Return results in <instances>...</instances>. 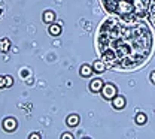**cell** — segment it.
<instances>
[{"label": "cell", "instance_id": "cell-4", "mask_svg": "<svg viewBox=\"0 0 155 139\" xmlns=\"http://www.w3.org/2000/svg\"><path fill=\"white\" fill-rule=\"evenodd\" d=\"M17 120L12 118V117H8V118L3 120V129L6 130V132H14L15 129H17Z\"/></svg>", "mask_w": 155, "mask_h": 139}, {"label": "cell", "instance_id": "cell-5", "mask_svg": "<svg viewBox=\"0 0 155 139\" xmlns=\"http://www.w3.org/2000/svg\"><path fill=\"white\" fill-rule=\"evenodd\" d=\"M103 85H104V82L100 80V78H96L94 81L90 82V90H91L93 93H100L101 88H103Z\"/></svg>", "mask_w": 155, "mask_h": 139}, {"label": "cell", "instance_id": "cell-10", "mask_svg": "<svg viewBox=\"0 0 155 139\" xmlns=\"http://www.w3.org/2000/svg\"><path fill=\"white\" fill-rule=\"evenodd\" d=\"M66 123H67V126H70V127H75L79 124V115L76 114H72V115H69L67 120H66Z\"/></svg>", "mask_w": 155, "mask_h": 139}, {"label": "cell", "instance_id": "cell-9", "mask_svg": "<svg viewBox=\"0 0 155 139\" xmlns=\"http://www.w3.org/2000/svg\"><path fill=\"white\" fill-rule=\"evenodd\" d=\"M55 21V14L52 11H45L43 12V22L46 24H52Z\"/></svg>", "mask_w": 155, "mask_h": 139}, {"label": "cell", "instance_id": "cell-17", "mask_svg": "<svg viewBox=\"0 0 155 139\" xmlns=\"http://www.w3.org/2000/svg\"><path fill=\"white\" fill-rule=\"evenodd\" d=\"M28 138H30V139H40L42 136H40V133H31Z\"/></svg>", "mask_w": 155, "mask_h": 139}, {"label": "cell", "instance_id": "cell-2", "mask_svg": "<svg viewBox=\"0 0 155 139\" xmlns=\"http://www.w3.org/2000/svg\"><path fill=\"white\" fill-rule=\"evenodd\" d=\"M103 9L116 18L140 21L149 15L152 0H100Z\"/></svg>", "mask_w": 155, "mask_h": 139}, {"label": "cell", "instance_id": "cell-13", "mask_svg": "<svg viewBox=\"0 0 155 139\" xmlns=\"http://www.w3.org/2000/svg\"><path fill=\"white\" fill-rule=\"evenodd\" d=\"M149 21H151V24L154 25L155 29V0H152V3H151V9H149Z\"/></svg>", "mask_w": 155, "mask_h": 139}, {"label": "cell", "instance_id": "cell-8", "mask_svg": "<svg viewBox=\"0 0 155 139\" xmlns=\"http://www.w3.org/2000/svg\"><path fill=\"white\" fill-rule=\"evenodd\" d=\"M93 72H94V69H93V66H90V64H84V66L81 67V70H79L81 76H84V78L91 76V75H93Z\"/></svg>", "mask_w": 155, "mask_h": 139}, {"label": "cell", "instance_id": "cell-3", "mask_svg": "<svg viewBox=\"0 0 155 139\" xmlns=\"http://www.w3.org/2000/svg\"><path fill=\"white\" fill-rule=\"evenodd\" d=\"M101 96H103V99L106 100H112L114 97H115L116 94H118V90H116V87L114 85V84H104L103 85V88H101Z\"/></svg>", "mask_w": 155, "mask_h": 139}, {"label": "cell", "instance_id": "cell-18", "mask_svg": "<svg viewBox=\"0 0 155 139\" xmlns=\"http://www.w3.org/2000/svg\"><path fill=\"white\" fill-rule=\"evenodd\" d=\"M6 82H8V87H9V85H12V84H14V80H12L11 76H6Z\"/></svg>", "mask_w": 155, "mask_h": 139}, {"label": "cell", "instance_id": "cell-12", "mask_svg": "<svg viewBox=\"0 0 155 139\" xmlns=\"http://www.w3.org/2000/svg\"><path fill=\"white\" fill-rule=\"evenodd\" d=\"M11 48V40L9 39H2L0 40V53H8Z\"/></svg>", "mask_w": 155, "mask_h": 139}, {"label": "cell", "instance_id": "cell-19", "mask_svg": "<svg viewBox=\"0 0 155 139\" xmlns=\"http://www.w3.org/2000/svg\"><path fill=\"white\" fill-rule=\"evenodd\" d=\"M151 82H152V84H155V70H154V72H151Z\"/></svg>", "mask_w": 155, "mask_h": 139}, {"label": "cell", "instance_id": "cell-6", "mask_svg": "<svg viewBox=\"0 0 155 139\" xmlns=\"http://www.w3.org/2000/svg\"><path fill=\"white\" fill-rule=\"evenodd\" d=\"M110 102H112V106H114L115 109H122V108L125 106V103H127V102H125V99H124L122 96H119V94H116V96L110 100Z\"/></svg>", "mask_w": 155, "mask_h": 139}, {"label": "cell", "instance_id": "cell-14", "mask_svg": "<svg viewBox=\"0 0 155 139\" xmlns=\"http://www.w3.org/2000/svg\"><path fill=\"white\" fill-rule=\"evenodd\" d=\"M146 115L143 114V112H139L137 115H136V118H134V121H136V124H139V126H143V124H146Z\"/></svg>", "mask_w": 155, "mask_h": 139}, {"label": "cell", "instance_id": "cell-16", "mask_svg": "<svg viewBox=\"0 0 155 139\" xmlns=\"http://www.w3.org/2000/svg\"><path fill=\"white\" fill-rule=\"evenodd\" d=\"M61 139H73V135L72 133H63Z\"/></svg>", "mask_w": 155, "mask_h": 139}, {"label": "cell", "instance_id": "cell-7", "mask_svg": "<svg viewBox=\"0 0 155 139\" xmlns=\"http://www.w3.org/2000/svg\"><path fill=\"white\" fill-rule=\"evenodd\" d=\"M106 63L103 61V60H96L94 61V64H93V69H94V72H97V73H101V72H104L106 70Z\"/></svg>", "mask_w": 155, "mask_h": 139}, {"label": "cell", "instance_id": "cell-11", "mask_svg": "<svg viewBox=\"0 0 155 139\" xmlns=\"http://www.w3.org/2000/svg\"><path fill=\"white\" fill-rule=\"evenodd\" d=\"M48 32H49V35H52V36H58V35L61 33V25H60V24H51L49 29H48Z\"/></svg>", "mask_w": 155, "mask_h": 139}, {"label": "cell", "instance_id": "cell-15", "mask_svg": "<svg viewBox=\"0 0 155 139\" xmlns=\"http://www.w3.org/2000/svg\"><path fill=\"white\" fill-rule=\"evenodd\" d=\"M8 82H6V76H0V88H6Z\"/></svg>", "mask_w": 155, "mask_h": 139}, {"label": "cell", "instance_id": "cell-1", "mask_svg": "<svg viewBox=\"0 0 155 139\" xmlns=\"http://www.w3.org/2000/svg\"><path fill=\"white\" fill-rule=\"evenodd\" d=\"M100 59L110 69L133 70L143 66L152 54L154 36L143 21L107 18L97 33Z\"/></svg>", "mask_w": 155, "mask_h": 139}]
</instances>
